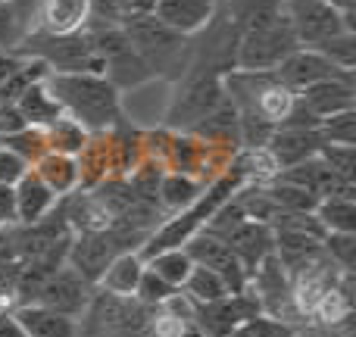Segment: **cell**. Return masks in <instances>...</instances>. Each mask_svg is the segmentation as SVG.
I'll use <instances>...</instances> for the list:
<instances>
[{"label":"cell","instance_id":"obj_33","mask_svg":"<svg viewBox=\"0 0 356 337\" xmlns=\"http://www.w3.org/2000/svg\"><path fill=\"white\" fill-rule=\"evenodd\" d=\"M297 325L282 319H272V315H257V319L244 322L238 331H232L228 337H294Z\"/></svg>","mask_w":356,"mask_h":337},{"label":"cell","instance_id":"obj_46","mask_svg":"<svg viewBox=\"0 0 356 337\" xmlns=\"http://www.w3.org/2000/svg\"><path fill=\"white\" fill-rule=\"evenodd\" d=\"M0 3H3V0H0Z\"/></svg>","mask_w":356,"mask_h":337},{"label":"cell","instance_id":"obj_22","mask_svg":"<svg viewBox=\"0 0 356 337\" xmlns=\"http://www.w3.org/2000/svg\"><path fill=\"white\" fill-rule=\"evenodd\" d=\"M203 188H207V184L194 175L166 172V175L160 178V188H156V203H160L163 209H169V215H172V213H178V209L191 206V203L203 194Z\"/></svg>","mask_w":356,"mask_h":337},{"label":"cell","instance_id":"obj_20","mask_svg":"<svg viewBox=\"0 0 356 337\" xmlns=\"http://www.w3.org/2000/svg\"><path fill=\"white\" fill-rule=\"evenodd\" d=\"M144 275V259L138 256L135 250H125L119 256H113V263L104 269L100 275L97 288L106 290V294H116V297H135L138 281Z\"/></svg>","mask_w":356,"mask_h":337},{"label":"cell","instance_id":"obj_21","mask_svg":"<svg viewBox=\"0 0 356 337\" xmlns=\"http://www.w3.org/2000/svg\"><path fill=\"white\" fill-rule=\"evenodd\" d=\"M16 106H19V113H22L25 125H35V129H47L50 122H56V119L63 116V106H60V100L54 97V91L47 88V79L35 81V85L16 100Z\"/></svg>","mask_w":356,"mask_h":337},{"label":"cell","instance_id":"obj_43","mask_svg":"<svg viewBox=\"0 0 356 337\" xmlns=\"http://www.w3.org/2000/svg\"><path fill=\"white\" fill-rule=\"evenodd\" d=\"M156 0H135V10H141V13H150V6H154Z\"/></svg>","mask_w":356,"mask_h":337},{"label":"cell","instance_id":"obj_8","mask_svg":"<svg viewBox=\"0 0 356 337\" xmlns=\"http://www.w3.org/2000/svg\"><path fill=\"white\" fill-rule=\"evenodd\" d=\"M184 253L191 256L194 265H203V269L216 272V275L225 281L228 294H244L247 290V269L241 265V259L234 256V250L225 244L222 238H213V234L200 231L184 244Z\"/></svg>","mask_w":356,"mask_h":337},{"label":"cell","instance_id":"obj_15","mask_svg":"<svg viewBox=\"0 0 356 337\" xmlns=\"http://www.w3.org/2000/svg\"><path fill=\"white\" fill-rule=\"evenodd\" d=\"M222 240L234 250V256L241 259V265L247 269V275H250L269 253H275V231H272L266 222L244 219L228 238H222Z\"/></svg>","mask_w":356,"mask_h":337},{"label":"cell","instance_id":"obj_3","mask_svg":"<svg viewBox=\"0 0 356 337\" xmlns=\"http://www.w3.org/2000/svg\"><path fill=\"white\" fill-rule=\"evenodd\" d=\"M300 47L291 31L284 13L272 22L253 25L247 31H238V44H234V69L241 72H275L282 66L284 56H291Z\"/></svg>","mask_w":356,"mask_h":337},{"label":"cell","instance_id":"obj_7","mask_svg":"<svg viewBox=\"0 0 356 337\" xmlns=\"http://www.w3.org/2000/svg\"><path fill=\"white\" fill-rule=\"evenodd\" d=\"M247 290L257 297L263 315H272V319H282V322L300 319L294 309V297H291V278H288V272H284V265L278 263L275 253H269V256L250 272Z\"/></svg>","mask_w":356,"mask_h":337},{"label":"cell","instance_id":"obj_36","mask_svg":"<svg viewBox=\"0 0 356 337\" xmlns=\"http://www.w3.org/2000/svg\"><path fill=\"white\" fill-rule=\"evenodd\" d=\"M25 129V119L16 104H0V138H10Z\"/></svg>","mask_w":356,"mask_h":337},{"label":"cell","instance_id":"obj_40","mask_svg":"<svg viewBox=\"0 0 356 337\" xmlns=\"http://www.w3.org/2000/svg\"><path fill=\"white\" fill-rule=\"evenodd\" d=\"M10 3H13V10L19 13V19H22L25 25H31V16H35V10H38L41 0H10Z\"/></svg>","mask_w":356,"mask_h":337},{"label":"cell","instance_id":"obj_6","mask_svg":"<svg viewBox=\"0 0 356 337\" xmlns=\"http://www.w3.org/2000/svg\"><path fill=\"white\" fill-rule=\"evenodd\" d=\"M284 19L300 47H319L328 38L353 28V13L334 6L332 0H282Z\"/></svg>","mask_w":356,"mask_h":337},{"label":"cell","instance_id":"obj_26","mask_svg":"<svg viewBox=\"0 0 356 337\" xmlns=\"http://www.w3.org/2000/svg\"><path fill=\"white\" fill-rule=\"evenodd\" d=\"M144 265H147L154 275H160L166 284H172L175 290H181L184 278H188L191 269H194V263H191V256L184 253V247H178V250L154 253L150 259H144Z\"/></svg>","mask_w":356,"mask_h":337},{"label":"cell","instance_id":"obj_24","mask_svg":"<svg viewBox=\"0 0 356 337\" xmlns=\"http://www.w3.org/2000/svg\"><path fill=\"white\" fill-rule=\"evenodd\" d=\"M313 213H316V219L322 222L325 231L356 234V200L353 197H322Z\"/></svg>","mask_w":356,"mask_h":337},{"label":"cell","instance_id":"obj_2","mask_svg":"<svg viewBox=\"0 0 356 337\" xmlns=\"http://www.w3.org/2000/svg\"><path fill=\"white\" fill-rule=\"evenodd\" d=\"M122 31L129 35L131 47L138 50L154 79H169L178 81L191 63V50H194V38H184L163 25L154 13L131 10L122 19Z\"/></svg>","mask_w":356,"mask_h":337},{"label":"cell","instance_id":"obj_44","mask_svg":"<svg viewBox=\"0 0 356 337\" xmlns=\"http://www.w3.org/2000/svg\"><path fill=\"white\" fill-rule=\"evenodd\" d=\"M116 6L122 13H131V10H135V0H116Z\"/></svg>","mask_w":356,"mask_h":337},{"label":"cell","instance_id":"obj_11","mask_svg":"<svg viewBox=\"0 0 356 337\" xmlns=\"http://www.w3.org/2000/svg\"><path fill=\"white\" fill-rule=\"evenodd\" d=\"M275 79L282 81L288 91L300 94L307 91L309 85L316 81H325V79H353V75L341 72L328 56H322L319 50H309V47H297L291 56H284L282 66L275 69Z\"/></svg>","mask_w":356,"mask_h":337},{"label":"cell","instance_id":"obj_23","mask_svg":"<svg viewBox=\"0 0 356 337\" xmlns=\"http://www.w3.org/2000/svg\"><path fill=\"white\" fill-rule=\"evenodd\" d=\"M44 138H47V150H50V154L79 156L81 150L88 147V141H91V131L63 113L56 122H50L47 129H44Z\"/></svg>","mask_w":356,"mask_h":337},{"label":"cell","instance_id":"obj_4","mask_svg":"<svg viewBox=\"0 0 356 337\" xmlns=\"http://www.w3.org/2000/svg\"><path fill=\"white\" fill-rule=\"evenodd\" d=\"M138 247H141V240L119 225H106L100 231H81V234H72V240H69L66 265L75 275L85 278L91 288H97L100 275L113 263V256H119L125 250L138 253Z\"/></svg>","mask_w":356,"mask_h":337},{"label":"cell","instance_id":"obj_27","mask_svg":"<svg viewBox=\"0 0 356 337\" xmlns=\"http://www.w3.org/2000/svg\"><path fill=\"white\" fill-rule=\"evenodd\" d=\"M0 144H3L6 150H13L19 160H25L29 166H35V163L47 154V138H44V129H35V125H25V129L16 131V135L0 138Z\"/></svg>","mask_w":356,"mask_h":337},{"label":"cell","instance_id":"obj_34","mask_svg":"<svg viewBox=\"0 0 356 337\" xmlns=\"http://www.w3.org/2000/svg\"><path fill=\"white\" fill-rule=\"evenodd\" d=\"M25 31H29V25L19 19V13L13 10L10 0H3L0 3V50H16L22 44Z\"/></svg>","mask_w":356,"mask_h":337},{"label":"cell","instance_id":"obj_38","mask_svg":"<svg viewBox=\"0 0 356 337\" xmlns=\"http://www.w3.org/2000/svg\"><path fill=\"white\" fill-rule=\"evenodd\" d=\"M22 60H25V56L16 54V50H0V85H3V81L10 79L19 66H22Z\"/></svg>","mask_w":356,"mask_h":337},{"label":"cell","instance_id":"obj_12","mask_svg":"<svg viewBox=\"0 0 356 337\" xmlns=\"http://www.w3.org/2000/svg\"><path fill=\"white\" fill-rule=\"evenodd\" d=\"M91 22V0H41L31 16L29 31L50 38L79 35Z\"/></svg>","mask_w":356,"mask_h":337},{"label":"cell","instance_id":"obj_39","mask_svg":"<svg viewBox=\"0 0 356 337\" xmlns=\"http://www.w3.org/2000/svg\"><path fill=\"white\" fill-rule=\"evenodd\" d=\"M0 337H29L22 328H19L13 309H3V313H0Z\"/></svg>","mask_w":356,"mask_h":337},{"label":"cell","instance_id":"obj_5","mask_svg":"<svg viewBox=\"0 0 356 337\" xmlns=\"http://www.w3.org/2000/svg\"><path fill=\"white\" fill-rule=\"evenodd\" d=\"M225 75H209V72H184L175 81V94L169 100L166 125L178 131H191L200 119H207L216 106L225 100Z\"/></svg>","mask_w":356,"mask_h":337},{"label":"cell","instance_id":"obj_9","mask_svg":"<svg viewBox=\"0 0 356 337\" xmlns=\"http://www.w3.org/2000/svg\"><path fill=\"white\" fill-rule=\"evenodd\" d=\"M257 315H263L257 297L244 290V294H228L207 306H194V328L203 337H228Z\"/></svg>","mask_w":356,"mask_h":337},{"label":"cell","instance_id":"obj_18","mask_svg":"<svg viewBox=\"0 0 356 337\" xmlns=\"http://www.w3.org/2000/svg\"><path fill=\"white\" fill-rule=\"evenodd\" d=\"M19 328L29 337H81L79 334V319L72 315H63L56 309H47L41 303H22V306H13Z\"/></svg>","mask_w":356,"mask_h":337},{"label":"cell","instance_id":"obj_45","mask_svg":"<svg viewBox=\"0 0 356 337\" xmlns=\"http://www.w3.org/2000/svg\"><path fill=\"white\" fill-rule=\"evenodd\" d=\"M334 6H341V10H347V13H353V0H332Z\"/></svg>","mask_w":356,"mask_h":337},{"label":"cell","instance_id":"obj_35","mask_svg":"<svg viewBox=\"0 0 356 337\" xmlns=\"http://www.w3.org/2000/svg\"><path fill=\"white\" fill-rule=\"evenodd\" d=\"M29 169H31L29 163L19 160L13 150H6L3 144H0V184H10V188H13V184H16Z\"/></svg>","mask_w":356,"mask_h":337},{"label":"cell","instance_id":"obj_30","mask_svg":"<svg viewBox=\"0 0 356 337\" xmlns=\"http://www.w3.org/2000/svg\"><path fill=\"white\" fill-rule=\"evenodd\" d=\"M319 156L328 163V169L334 172L344 181H353L356 178V144H322Z\"/></svg>","mask_w":356,"mask_h":337},{"label":"cell","instance_id":"obj_17","mask_svg":"<svg viewBox=\"0 0 356 337\" xmlns=\"http://www.w3.org/2000/svg\"><path fill=\"white\" fill-rule=\"evenodd\" d=\"M13 200H16V225H35L56 206V194L31 169L13 184Z\"/></svg>","mask_w":356,"mask_h":337},{"label":"cell","instance_id":"obj_10","mask_svg":"<svg viewBox=\"0 0 356 337\" xmlns=\"http://www.w3.org/2000/svg\"><path fill=\"white\" fill-rule=\"evenodd\" d=\"M91 294H94L91 284H88L81 275H75V272L63 263L60 269H54L47 278H44V284L38 288V294L31 303H41V306H47V309H56V313H63V315L79 319V315L85 313Z\"/></svg>","mask_w":356,"mask_h":337},{"label":"cell","instance_id":"obj_42","mask_svg":"<svg viewBox=\"0 0 356 337\" xmlns=\"http://www.w3.org/2000/svg\"><path fill=\"white\" fill-rule=\"evenodd\" d=\"M3 309H13V297L6 294V290H0V313H3Z\"/></svg>","mask_w":356,"mask_h":337},{"label":"cell","instance_id":"obj_28","mask_svg":"<svg viewBox=\"0 0 356 337\" xmlns=\"http://www.w3.org/2000/svg\"><path fill=\"white\" fill-rule=\"evenodd\" d=\"M309 50H319V54L328 56V60H332L334 66L341 69V72L353 75V69H356V31L334 35V38H328L325 44H319V47H309Z\"/></svg>","mask_w":356,"mask_h":337},{"label":"cell","instance_id":"obj_37","mask_svg":"<svg viewBox=\"0 0 356 337\" xmlns=\"http://www.w3.org/2000/svg\"><path fill=\"white\" fill-rule=\"evenodd\" d=\"M16 225V200H13V188L0 184V228Z\"/></svg>","mask_w":356,"mask_h":337},{"label":"cell","instance_id":"obj_31","mask_svg":"<svg viewBox=\"0 0 356 337\" xmlns=\"http://www.w3.org/2000/svg\"><path fill=\"white\" fill-rule=\"evenodd\" d=\"M172 294H178L172 284H166L160 275H154V272H150L147 265H144V275H141V281H138L135 300H138V303H144L147 309H156V306H163V303H166Z\"/></svg>","mask_w":356,"mask_h":337},{"label":"cell","instance_id":"obj_14","mask_svg":"<svg viewBox=\"0 0 356 337\" xmlns=\"http://www.w3.org/2000/svg\"><path fill=\"white\" fill-rule=\"evenodd\" d=\"M322 144L325 141H322L319 129H275L263 147L272 154L278 172H282V169L297 166V163H307L313 156H319Z\"/></svg>","mask_w":356,"mask_h":337},{"label":"cell","instance_id":"obj_19","mask_svg":"<svg viewBox=\"0 0 356 337\" xmlns=\"http://www.w3.org/2000/svg\"><path fill=\"white\" fill-rule=\"evenodd\" d=\"M31 172H35V175L41 178L50 190H54L56 200L81 188V172H79V160H75V156L50 154V150H47V154L35 163V169H31Z\"/></svg>","mask_w":356,"mask_h":337},{"label":"cell","instance_id":"obj_29","mask_svg":"<svg viewBox=\"0 0 356 337\" xmlns=\"http://www.w3.org/2000/svg\"><path fill=\"white\" fill-rule=\"evenodd\" d=\"M322 250H325V256L332 259L341 272H353V265H356V234L328 231L325 238H322Z\"/></svg>","mask_w":356,"mask_h":337},{"label":"cell","instance_id":"obj_1","mask_svg":"<svg viewBox=\"0 0 356 337\" xmlns=\"http://www.w3.org/2000/svg\"><path fill=\"white\" fill-rule=\"evenodd\" d=\"M47 88L60 100L63 113L85 125L91 135L113 131L125 122L122 91L97 72H50Z\"/></svg>","mask_w":356,"mask_h":337},{"label":"cell","instance_id":"obj_32","mask_svg":"<svg viewBox=\"0 0 356 337\" xmlns=\"http://www.w3.org/2000/svg\"><path fill=\"white\" fill-rule=\"evenodd\" d=\"M319 135L325 144H356V110L322 119Z\"/></svg>","mask_w":356,"mask_h":337},{"label":"cell","instance_id":"obj_41","mask_svg":"<svg viewBox=\"0 0 356 337\" xmlns=\"http://www.w3.org/2000/svg\"><path fill=\"white\" fill-rule=\"evenodd\" d=\"M294 337H334L332 334V328H322V325H303V328H297V334Z\"/></svg>","mask_w":356,"mask_h":337},{"label":"cell","instance_id":"obj_13","mask_svg":"<svg viewBox=\"0 0 356 337\" xmlns=\"http://www.w3.org/2000/svg\"><path fill=\"white\" fill-rule=\"evenodd\" d=\"M219 0H156L150 6L156 19L163 25H169L172 31L184 38H197L209 22H213Z\"/></svg>","mask_w":356,"mask_h":337},{"label":"cell","instance_id":"obj_25","mask_svg":"<svg viewBox=\"0 0 356 337\" xmlns=\"http://www.w3.org/2000/svg\"><path fill=\"white\" fill-rule=\"evenodd\" d=\"M181 294L188 297L194 306H207V303H216V300H222V297H228V288L216 272L203 269V265H194L191 275L184 278V284H181Z\"/></svg>","mask_w":356,"mask_h":337},{"label":"cell","instance_id":"obj_16","mask_svg":"<svg viewBox=\"0 0 356 337\" xmlns=\"http://www.w3.org/2000/svg\"><path fill=\"white\" fill-rule=\"evenodd\" d=\"M297 100H303L319 119H328L338 116V113L356 110V88L353 79H325L309 85L307 91H300Z\"/></svg>","mask_w":356,"mask_h":337}]
</instances>
